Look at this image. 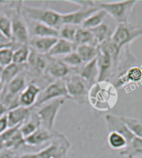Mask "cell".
Returning <instances> with one entry per match:
<instances>
[{
    "label": "cell",
    "mask_w": 142,
    "mask_h": 158,
    "mask_svg": "<svg viewBox=\"0 0 142 158\" xmlns=\"http://www.w3.org/2000/svg\"><path fill=\"white\" fill-rule=\"evenodd\" d=\"M7 112H8L7 107L0 102V117H2L3 116L7 114Z\"/></svg>",
    "instance_id": "39"
},
{
    "label": "cell",
    "mask_w": 142,
    "mask_h": 158,
    "mask_svg": "<svg viewBox=\"0 0 142 158\" xmlns=\"http://www.w3.org/2000/svg\"><path fill=\"white\" fill-rule=\"evenodd\" d=\"M20 44H14V46L6 47L0 49V66L2 68L7 67L9 64L13 63V56L14 50Z\"/></svg>",
    "instance_id": "34"
},
{
    "label": "cell",
    "mask_w": 142,
    "mask_h": 158,
    "mask_svg": "<svg viewBox=\"0 0 142 158\" xmlns=\"http://www.w3.org/2000/svg\"><path fill=\"white\" fill-rule=\"evenodd\" d=\"M71 147L68 139L63 134L58 132L49 145L38 152L39 158H66Z\"/></svg>",
    "instance_id": "9"
},
{
    "label": "cell",
    "mask_w": 142,
    "mask_h": 158,
    "mask_svg": "<svg viewBox=\"0 0 142 158\" xmlns=\"http://www.w3.org/2000/svg\"><path fill=\"white\" fill-rule=\"evenodd\" d=\"M22 15L28 20L48 25L57 30L63 26V14L48 8L32 7L22 4Z\"/></svg>",
    "instance_id": "2"
},
{
    "label": "cell",
    "mask_w": 142,
    "mask_h": 158,
    "mask_svg": "<svg viewBox=\"0 0 142 158\" xmlns=\"http://www.w3.org/2000/svg\"><path fill=\"white\" fill-rule=\"evenodd\" d=\"M107 142L110 147L114 150H123L127 146V140L125 136L116 131H109Z\"/></svg>",
    "instance_id": "29"
},
{
    "label": "cell",
    "mask_w": 142,
    "mask_h": 158,
    "mask_svg": "<svg viewBox=\"0 0 142 158\" xmlns=\"http://www.w3.org/2000/svg\"><path fill=\"white\" fill-rule=\"evenodd\" d=\"M58 131H48L43 127H39L33 134L25 138V145L31 147H37L46 142H50L55 136Z\"/></svg>",
    "instance_id": "17"
},
{
    "label": "cell",
    "mask_w": 142,
    "mask_h": 158,
    "mask_svg": "<svg viewBox=\"0 0 142 158\" xmlns=\"http://www.w3.org/2000/svg\"><path fill=\"white\" fill-rule=\"evenodd\" d=\"M22 2L15 4L10 14L12 22V42L20 45H28L30 34L27 20L22 15Z\"/></svg>",
    "instance_id": "4"
},
{
    "label": "cell",
    "mask_w": 142,
    "mask_h": 158,
    "mask_svg": "<svg viewBox=\"0 0 142 158\" xmlns=\"http://www.w3.org/2000/svg\"><path fill=\"white\" fill-rule=\"evenodd\" d=\"M58 98L70 99L67 90V87H66L65 79L54 80L47 85V87L42 90L39 99L33 108L38 107L47 102L58 99Z\"/></svg>",
    "instance_id": "8"
},
{
    "label": "cell",
    "mask_w": 142,
    "mask_h": 158,
    "mask_svg": "<svg viewBox=\"0 0 142 158\" xmlns=\"http://www.w3.org/2000/svg\"><path fill=\"white\" fill-rule=\"evenodd\" d=\"M66 99L64 98H58L33 108L35 110L36 113L39 116L42 127L45 128L48 131H53L58 112L62 106L64 105Z\"/></svg>",
    "instance_id": "6"
},
{
    "label": "cell",
    "mask_w": 142,
    "mask_h": 158,
    "mask_svg": "<svg viewBox=\"0 0 142 158\" xmlns=\"http://www.w3.org/2000/svg\"><path fill=\"white\" fill-rule=\"evenodd\" d=\"M31 112H32V108H27L21 106L8 111L7 117H8V127H14L21 126L27 120V117H29Z\"/></svg>",
    "instance_id": "20"
},
{
    "label": "cell",
    "mask_w": 142,
    "mask_h": 158,
    "mask_svg": "<svg viewBox=\"0 0 142 158\" xmlns=\"http://www.w3.org/2000/svg\"><path fill=\"white\" fill-rule=\"evenodd\" d=\"M121 156L126 158L142 157V139L135 136L131 142L127 143L123 150L120 151Z\"/></svg>",
    "instance_id": "24"
},
{
    "label": "cell",
    "mask_w": 142,
    "mask_h": 158,
    "mask_svg": "<svg viewBox=\"0 0 142 158\" xmlns=\"http://www.w3.org/2000/svg\"><path fill=\"white\" fill-rule=\"evenodd\" d=\"M20 126L8 127V130L0 135L3 142L4 150L14 151L25 144V138L19 130Z\"/></svg>",
    "instance_id": "11"
},
{
    "label": "cell",
    "mask_w": 142,
    "mask_h": 158,
    "mask_svg": "<svg viewBox=\"0 0 142 158\" xmlns=\"http://www.w3.org/2000/svg\"><path fill=\"white\" fill-rule=\"evenodd\" d=\"M72 69L66 65L60 58L52 57L47 55V67L46 75L54 80L65 79L71 73Z\"/></svg>",
    "instance_id": "10"
},
{
    "label": "cell",
    "mask_w": 142,
    "mask_h": 158,
    "mask_svg": "<svg viewBox=\"0 0 142 158\" xmlns=\"http://www.w3.org/2000/svg\"><path fill=\"white\" fill-rule=\"evenodd\" d=\"M3 87H4V86H3V82H2V81L0 80V97H1V95H2V93H3Z\"/></svg>",
    "instance_id": "41"
},
{
    "label": "cell",
    "mask_w": 142,
    "mask_h": 158,
    "mask_svg": "<svg viewBox=\"0 0 142 158\" xmlns=\"http://www.w3.org/2000/svg\"><path fill=\"white\" fill-rule=\"evenodd\" d=\"M4 151V150H3ZM3 151H1L0 152V158H2L3 157Z\"/></svg>",
    "instance_id": "42"
},
{
    "label": "cell",
    "mask_w": 142,
    "mask_h": 158,
    "mask_svg": "<svg viewBox=\"0 0 142 158\" xmlns=\"http://www.w3.org/2000/svg\"><path fill=\"white\" fill-rule=\"evenodd\" d=\"M75 51L79 55L83 63H89L96 59L97 52H98L97 47L91 45V44H84V45L77 46Z\"/></svg>",
    "instance_id": "25"
},
{
    "label": "cell",
    "mask_w": 142,
    "mask_h": 158,
    "mask_svg": "<svg viewBox=\"0 0 142 158\" xmlns=\"http://www.w3.org/2000/svg\"><path fill=\"white\" fill-rule=\"evenodd\" d=\"M140 36H142V27L126 23L116 25L110 39L118 52H121L122 49L129 47L131 42Z\"/></svg>",
    "instance_id": "5"
},
{
    "label": "cell",
    "mask_w": 142,
    "mask_h": 158,
    "mask_svg": "<svg viewBox=\"0 0 142 158\" xmlns=\"http://www.w3.org/2000/svg\"><path fill=\"white\" fill-rule=\"evenodd\" d=\"M58 38L47 37V38H40V37H31L28 42V47L32 50L39 52L40 54L47 55L54 44L57 43Z\"/></svg>",
    "instance_id": "18"
},
{
    "label": "cell",
    "mask_w": 142,
    "mask_h": 158,
    "mask_svg": "<svg viewBox=\"0 0 142 158\" xmlns=\"http://www.w3.org/2000/svg\"><path fill=\"white\" fill-rule=\"evenodd\" d=\"M25 70H27V64L20 65V64L13 63L3 68L1 75H0V80L3 82V86L5 87L13 79L15 78L18 74Z\"/></svg>",
    "instance_id": "22"
},
{
    "label": "cell",
    "mask_w": 142,
    "mask_h": 158,
    "mask_svg": "<svg viewBox=\"0 0 142 158\" xmlns=\"http://www.w3.org/2000/svg\"><path fill=\"white\" fill-rule=\"evenodd\" d=\"M77 26L71 24H63L58 30V34H59V38L64 39L68 42L74 43L75 36L77 33V31L78 29Z\"/></svg>",
    "instance_id": "33"
},
{
    "label": "cell",
    "mask_w": 142,
    "mask_h": 158,
    "mask_svg": "<svg viewBox=\"0 0 142 158\" xmlns=\"http://www.w3.org/2000/svg\"><path fill=\"white\" fill-rule=\"evenodd\" d=\"M67 2L75 3L77 5L81 6V8H93V7H98L97 1L92 0H68Z\"/></svg>",
    "instance_id": "36"
},
{
    "label": "cell",
    "mask_w": 142,
    "mask_h": 158,
    "mask_svg": "<svg viewBox=\"0 0 142 158\" xmlns=\"http://www.w3.org/2000/svg\"><path fill=\"white\" fill-rule=\"evenodd\" d=\"M137 1L136 0H124V1H114V2H102L97 1V6L100 9L107 12L115 22L119 23H129V18Z\"/></svg>",
    "instance_id": "3"
},
{
    "label": "cell",
    "mask_w": 142,
    "mask_h": 158,
    "mask_svg": "<svg viewBox=\"0 0 142 158\" xmlns=\"http://www.w3.org/2000/svg\"><path fill=\"white\" fill-rule=\"evenodd\" d=\"M39 127H41V123L39 116L36 113L35 110L32 108L29 117H27V120L20 126L19 130L24 138L29 136L31 134H33L36 130H38Z\"/></svg>",
    "instance_id": "23"
},
{
    "label": "cell",
    "mask_w": 142,
    "mask_h": 158,
    "mask_svg": "<svg viewBox=\"0 0 142 158\" xmlns=\"http://www.w3.org/2000/svg\"><path fill=\"white\" fill-rule=\"evenodd\" d=\"M42 90V87L36 82H32L27 83V87L20 93L18 98L19 106L27 108H33L39 99Z\"/></svg>",
    "instance_id": "12"
},
{
    "label": "cell",
    "mask_w": 142,
    "mask_h": 158,
    "mask_svg": "<svg viewBox=\"0 0 142 158\" xmlns=\"http://www.w3.org/2000/svg\"><path fill=\"white\" fill-rule=\"evenodd\" d=\"M74 44L76 45V48L77 46L84 45V44H91V45L96 46L95 39L91 30L83 28L82 27H79L77 29L75 39H74Z\"/></svg>",
    "instance_id": "28"
},
{
    "label": "cell",
    "mask_w": 142,
    "mask_h": 158,
    "mask_svg": "<svg viewBox=\"0 0 142 158\" xmlns=\"http://www.w3.org/2000/svg\"><path fill=\"white\" fill-rule=\"evenodd\" d=\"M107 123L108 131H116L125 136L127 140V143L133 139L135 136L131 133L125 123L121 119V117H118L113 114H107L105 117Z\"/></svg>",
    "instance_id": "16"
},
{
    "label": "cell",
    "mask_w": 142,
    "mask_h": 158,
    "mask_svg": "<svg viewBox=\"0 0 142 158\" xmlns=\"http://www.w3.org/2000/svg\"><path fill=\"white\" fill-rule=\"evenodd\" d=\"M0 33L4 38L12 42V22L10 16L0 11Z\"/></svg>",
    "instance_id": "31"
},
{
    "label": "cell",
    "mask_w": 142,
    "mask_h": 158,
    "mask_svg": "<svg viewBox=\"0 0 142 158\" xmlns=\"http://www.w3.org/2000/svg\"><path fill=\"white\" fill-rule=\"evenodd\" d=\"M91 32L92 33L96 46L110 39L112 37V34L113 33V32L111 31V27L105 23H103L98 27L91 29Z\"/></svg>",
    "instance_id": "27"
},
{
    "label": "cell",
    "mask_w": 142,
    "mask_h": 158,
    "mask_svg": "<svg viewBox=\"0 0 142 158\" xmlns=\"http://www.w3.org/2000/svg\"><path fill=\"white\" fill-rule=\"evenodd\" d=\"M76 50V45L74 43L68 42L62 38H58L52 49L48 52V56L52 57H63Z\"/></svg>",
    "instance_id": "21"
},
{
    "label": "cell",
    "mask_w": 142,
    "mask_h": 158,
    "mask_svg": "<svg viewBox=\"0 0 142 158\" xmlns=\"http://www.w3.org/2000/svg\"><path fill=\"white\" fill-rule=\"evenodd\" d=\"M126 127L135 136L142 139V121L130 117H121Z\"/></svg>",
    "instance_id": "32"
},
{
    "label": "cell",
    "mask_w": 142,
    "mask_h": 158,
    "mask_svg": "<svg viewBox=\"0 0 142 158\" xmlns=\"http://www.w3.org/2000/svg\"><path fill=\"white\" fill-rule=\"evenodd\" d=\"M14 44L13 42L11 43H8V44H3V43H0V49L3 48H6V47H12L14 46Z\"/></svg>",
    "instance_id": "40"
},
{
    "label": "cell",
    "mask_w": 142,
    "mask_h": 158,
    "mask_svg": "<svg viewBox=\"0 0 142 158\" xmlns=\"http://www.w3.org/2000/svg\"><path fill=\"white\" fill-rule=\"evenodd\" d=\"M117 96L116 87L112 82H97L89 88L87 101L96 110L107 111L115 106Z\"/></svg>",
    "instance_id": "1"
},
{
    "label": "cell",
    "mask_w": 142,
    "mask_h": 158,
    "mask_svg": "<svg viewBox=\"0 0 142 158\" xmlns=\"http://www.w3.org/2000/svg\"><path fill=\"white\" fill-rule=\"evenodd\" d=\"M8 117H7V114L3 116L2 117H0V135L8 130Z\"/></svg>",
    "instance_id": "37"
},
{
    "label": "cell",
    "mask_w": 142,
    "mask_h": 158,
    "mask_svg": "<svg viewBox=\"0 0 142 158\" xmlns=\"http://www.w3.org/2000/svg\"><path fill=\"white\" fill-rule=\"evenodd\" d=\"M65 82L69 98L80 104L86 103L87 101V93L89 90L87 82L78 74L74 73L73 69L71 73L65 78Z\"/></svg>",
    "instance_id": "7"
},
{
    "label": "cell",
    "mask_w": 142,
    "mask_h": 158,
    "mask_svg": "<svg viewBox=\"0 0 142 158\" xmlns=\"http://www.w3.org/2000/svg\"><path fill=\"white\" fill-rule=\"evenodd\" d=\"M17 158H39L38 152L35 153H25L22 155L18 156Z\"/></svg>",
    "instance_id": "38"
},
{
    "label": "cell",
    "mask_w": 142,
    "mask_h": 158,
    "mask_svg": "<svg viewBox=\"0 0 142 158\" xmlns=\"http://www.w3.org/2000/svg\"><path fill=\"white\" fill-rule=\"evenodd\" d=\"M74 73L78 74L90 88L93 84L97 82L98 79V68L96 64V58L89 63H83L81 67L73 69Z\"/></svg>",
    "instance_id": "15"
},
{
    "label": "cell",
    "mask_w": 142,
    "mask_h": 158,
    "mask_svg": "<svg viewBox=\"0 0 142 158\" xmlns=\"http://www.w3.org/2000/svg\"><path fill=\"white\" fill-rule=\"evenodd\" d=\"M108 16L107 12L104 11L102 9H98L97 11L93 13L90 17H88L87 19L85 20L81 27L86 29H93L95 27H98L101 24H102Z\"/></svg>",
    "instance_id": "26"
},
{
    "label": "cell",
    "mask_w": 142,
    "mask_h": 158,
    "mask_svg": "<svg viewBox=\"0 0 142 158\" xmlns=\"http://www.w3.org/2000/svg\"><path fill=\"white\" fill-rule=\"evenodd\" d=\"M31 49L28 45H18L14 50L13 63L16 64H27Z\"/></svg>",
    "instance_id": "30"
},
{
    "label": "cell",
    "mask_w": 142,
    "mask_h": 158,
    "mask_svg": "<svg viewBox=\"0 0 142 158\" xmlns=\"http://www.w3.org/2000/svg\"><path fill=\"white\" fill-rule=\"evenodd\" d=\"M60 59L65 63L66 65L68 66L69 68H71V69H76L83 64L81 57H79V55L77 54L76 51L66 55L64 57H60Z\"/></svg>",
    "instance_id": "35"
},
{
    "label": "cell",
    "mask_w": 142,
    "mask_h": 158,
    "mask_svg": "<svg viewBox=\"0 0 142 158\" xmlns=\"http://www.w3.org/2000/svg\"><path fill=\"white\" fill-rule=\"evenodd\" d=\"M98 9H100L98 7L81 8L77 11L63 14V25L71 24L77 27H81L85 20Z\"/></svg>",
    "instance_id": "14"
},
{
    "label": "cell",
    "mask_w": 142,
    "mask_h": 158,
    "mask_svg": "<svg viewBox=\"0 0 142 158\" xmlns=\"http://www.w3.org/2000/svg\"><path fill=\"white\" fill-rule=\"evenodd\" d=\"M28 26V30L31 37H40V38H47V37H52V38H59L58 30L48 25L43 24L41 23L31 21L27 22Z\"/></svg>",
    "instance_id": "19"
},
{
    "label": "cell",
    "mask_w": 142,
    "mask_h": 158,
    "mask_svg": "<svg viewBox=\"0 0 142 158\" xmlns=\"http://www.w3.org/2000/svg\"><path fill=\"white\" fill-rule=\"evenodd\" d=\"M47 67V55L40 54L31 49L30 55L27 63V71L35 76H41L46 74Z\"/></svg>",
    "instance_id": "13"
}]
</instances>
